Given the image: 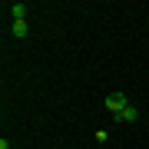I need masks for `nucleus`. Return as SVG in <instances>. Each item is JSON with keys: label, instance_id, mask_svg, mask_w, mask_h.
Listing matches in <instances>:
<instances>
[{"label": "nucleus", "instance_id": "obj_1", "mask_svg": "<svg viewBox=\"0 0 149 149\" xmlns=\"http://www.w3.org/2000/svg\"><path fill=\"white\" fill-rule=\"evenodd\" d=\"M126 106H129V96H126V93H109V96H106V109L113 113V116H119Z\"/></svg>", "mask_w": 149, "mask_h": 149}, {"label": "nucleus", "instance_id": "obj_2", "mask_svg": "<svg viewBox=\"0 0 149 149\" xmlns=\"http://www.w3.org/2000/svg\"><path fill=\"white\" fill-rule=\"evenodd\" d=\"M27 13H30L27 3H10V17H13V23H17V20H27Z\"/></svg>", "mask_w": 149, "mask_h": 149}, {"label": "nucleus", "instance_id": "obj_3", "mask_svg": "<svg viewBox=\"0 0 149 149\" xmlns=\"http://www.w3.org/2000/svg\"><path fill=\"white\" fill-rule=\"evenodd\" d=\"M116 119H119V123H136V119H139V109L133 106V103H129V106H126V109H123V113H119V116H116Z\"/></svg>", "mask_w": 149, "mask_h": 149}, {"label": "nucleus", "instance_id": "obj_4", "mask_svg": "<svg viewBox=\"0 0 149 149\" xmlns=\"http://www.w3.org/2000/svg\"><path fill=\"white\" fill-rule=\"evenodd\" d=\"M27 33H30V23L27 20H17L13 23V37H27Z\"/></svg>", "mask_w": 149, "mask_h": 149}]
</instances>
